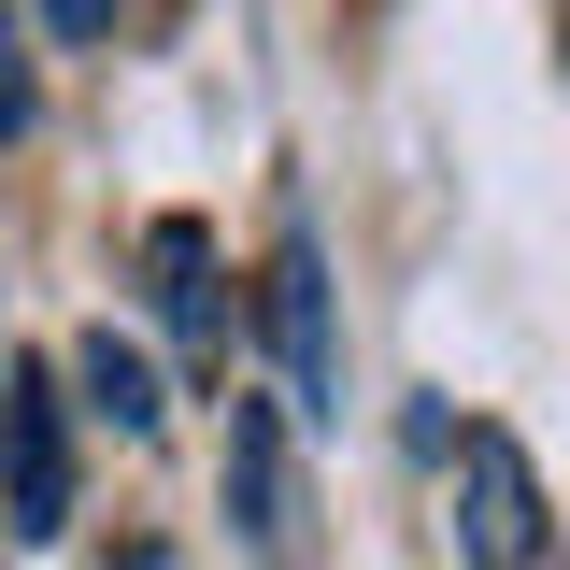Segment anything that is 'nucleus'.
Instances as JSON below:
<instances>
[{"label":"nucleus","instance_id":"2","mask_svg":"<svg viewBox=\"0 0 570 570\" xmlns=\"http://www.w3.org/2000/svg\"><path fill=\"white\" fill-rule=\"evenodd\" d=\"M456 557L471 570H542V471L513 428H456Z\"/></svg>","mask_w":570,"mask_h":570},{"label":"nucleus","instance_id":"4","mask_svg":"<svg viewBox=\"0 0 570 570\" xmlns=\"http://www.w3.org/2000/svg\"><path fill=\"white\" fill-rule=\"evenodd\" d=\"M71 414L86 428H115V442H157V414H171V400H157V356L129 343V328H71Z\"/></svg>","mask_w":570,"mask_h":570},{"label":"nucleus","instance_id":"5","mask_svg":"<svg viewBox=\"0 0 570 570\" xmlns=\"http://www.w3.org/2000/svg\"><path fill=\"white\" fill-rule=\"evenodd\" d=\"M228 528L257 542V557H285V414L272 400H228Z\"/></svg>","mask_w":570,"mask_h":570},{"label":"nucleus","instance_id":"6","mask_svg":"<svg viewBox=\"0 0 570 570\" xmlns=\"http://www.w3.org/2000/svg\"><path fill=\"white\" fill-rule=\"evenodd\" d=\"M142 285H157V328H186V343L214 328V228L200 214H157L142 228Z\"/></svg>","mask_w":570,"mask_h":570},{"label":"nucleus","instance_id":"9","mask_svg":"<svg viewBox=\"0 0 570 570\" xmlns=\"http://www.w3.org/2000/svg\"><path fill=\"white\" fill-rule=\"evenodd\" d=\"M115 570H186V557H171V542H129V557H115Z\"/></svg>","mask_w":570,"mask_h":570},{"label":"nucleus","instance_id":"1","mask_svg":"<svg viewBox=\"0 0 570 570\" xmlns=\"http://www.w3.org/2000/svg\"><path fill=\"white\" fill-rule=\"evenodd\" d=\"M0 528L29 557L71 528V400H58V371H29V356H0Z\"/></svg>","mask_w":570,"mask_h":570},{"label":"nucleus","instance_id":"7","mask_svg":"<svg viewBox=\"0 0 570 570\" xmlns=\"http://www.w3.org/2000/svg\"><path fill=\"white\" fill-rule=\"evenodd\" d=\"M29 115H43V86H29V29L0 14V142H29Z\"/></svg>","mask_w":570,"mask_h":570},{"label":"nucleus","instance_id":"8","mask_svg":"<svg viewBox=\"0 0 570 570\" xmlns=\"http://www.w3.org/2000/svg\"><path fill=\"white\" fill-rule=\"evenodd\" d=\"M115 14H129V0H43V29H58V43H115Z\"/></svg>","mask_w":570,"mask_h":570},{"label":"nucleus","instance_id":"3","mask_svg":"<svg viewBox=\"0 0 570 570\" xmlns=\"http://www.w3.org/2000/svg\"><path fill=\"white\" fill-rule=\"evenodd\" d=\"M272 356H285V414H343V328H328V257H314V228L285 214L272 243Z\"/></svg>","mask_w":570,"mask_h":570}]
</instances>
